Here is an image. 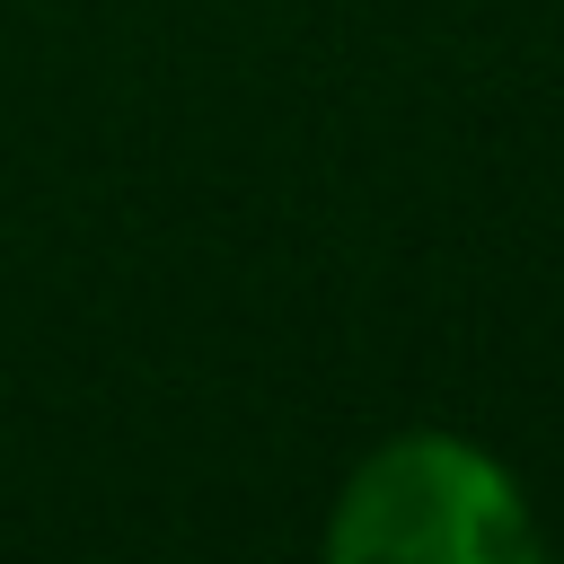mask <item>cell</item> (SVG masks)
<instances>
[{
  "label": "cell",
  "mask_w": 564,
  "mask_h": 564,
  "mask_svg": "<svg viewBox=\"0 0 564 564\" xmlns=\"http://www.w3.org/2000/svg\"><path fill=\"white\" fill-rule=\"evenodd\" d=\"M326 555L344 564H529L538 520L485 449L449 432H405L344 485Z\"/></svg>",
  "instance_id": "cell-1"
}]
</instances>
